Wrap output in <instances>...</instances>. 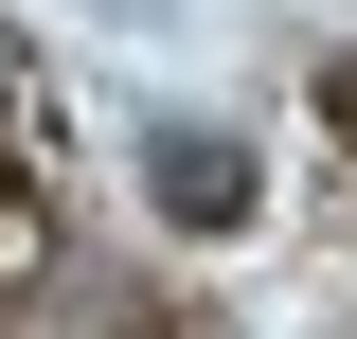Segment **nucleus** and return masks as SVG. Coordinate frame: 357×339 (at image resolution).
<instances>
[{"instance_id": "1", "label": "nucleus", "mask_w": 357, "mask_h": 339, "mask_svg": "<svg viewBox=\"0 0 357 339\" xmlns=\"http://www.w3.org/2000/svg\"><path fill=\"white\" fill-rule=\"evenodd\" d=\"M143 179H161L178 232H232V214H250V143H215V126H161V143H143Z\"/></svg>"}, {"instance_id": "2", "label": "nucleus", "mask_w": 357, "mask_h": 339, "mask_svg": "<svg viewBox=\"0 0 357 339\" xmlns=\"http://www.w3.org/2000/svg\"><path fill=\"white\" fill-rule=\"evenodd\" d=\"M0 250H36V179H18V143H0Z\"/></svg>"}, {"instance_id": "3", "label": "nucleus", "mask_w": 357, "mask_h": 339, "mask_svg": "<svg viewBox=\"0 0 357 339\" xmlns=\"http://www.w3.org/2000/svg\"><path fill=\"white\" fill-rule=\"evenodd\" d=\"M321 107H340V143H357V54H340V72H321Z\"/></svg>"}]
</instances>
